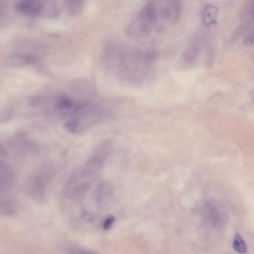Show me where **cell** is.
Masks as SVG:
<instances>
[{
  "instance_id": "1",
  "label": "cell",
  "mask_w": 254,
  "mask_h": 254,
  "mask_svg": "<svg viewBox=\"0 0 254 254\" xmlns=\"http://www.w3.org/2000/svg\"><path fill=\"white\" fill-rule=\"evenodd\" d=\"M180 12L177 0H150L129 26L128 35L139 38L162 31L177 22Z\"/></svg>"
},
{
  "instance_id": "2",
  "label": "cell",
  "mask_w": 254,
  "mask_h": 254,
  "mask_svg": "<svg viewBox=\"0 0 254 254\" xmlns=\"http://www.w3.org/2000/svg\"><path fill=\"white\" fill-rule=\"evenodd\" d=\"M107 57L114 70L128 82H143L149 75L150 64L144 60L142 52H134L122 46L113 45L108 49Z\"/></svg>"
},
{
  "instance_id": "3",
  "label": "cell",
  "mask_w": 254,
  "mask_h": 254,
  "mask_svg": "<svg viewBox=\"0 0 254 254\" xmlns=\"http://www.w3.org/2000/svg\"><path fill=\"white\" fill-rule=\"evenodd\" d=\"M56 168L52 162L41 163L30 174L25 182L28 195L38 202H44L47 198L49 186L55 179Z\"/></svg>"
},
{
  "instance_id": "4",
  "label": "cell",
  "mask_w": 254,
  "mask_h": 254,
  "mask_svg": "<svg viewBox=\"0 0 254 254\" xmlns=\"http://www.w3.org/2000/svg\"><path fill=\"white\" fill-rule=\"evenodd\" d=\"M16 174L13 168L5 161L0 162V191L6 193L14 185Z\"/></svg>"
},
{
  "instance_id": "5",
  "label": "cell",
  "mask_w": 254,
  "mask_h": 254,
  "mask_svg": "<svg viewBox=\"0 0 254 254\" xmlns=\"http://www.w3.org/2000/svg\"><path fill=\"white\" fill-rule=\"evenodd\" d=\"M103 163L104 158L101 155L96 156L76 171L81 177L86 179L98 172L102 169Z\"/></svg>"
},
{
  "instance_id": "6",
  "label": "cell",
  "mask_w": 254,
  "mask_h": 254,
  "mask_svg": "<svg viewBox=\"0 0 254 254\" xmlns=\"http://www.w3.org/2000/svg\"><path fill=\"white\" fill-rule=\"evenodd\" d=\"M17 204L15 199L7 193H1V213L4 216H13L17 213Z\"/></svg>"
},
{
  "instance_id": "7",
  "label": "cell",
  "mask_w": 254,
  "mask_h": 254,
  "mask_svg": "<svg viewBox=\"0 0 254 254\" xmlns=\"http://www.w3.org/2000/svg\"><path fill=\"white\" fill-rule=\"evenodd\" d=\"M35 61V58L29 55L19 54L8 57L7 65L12 67L29 65Z\"/></svg>"
},
{
  "instance_id": "8",
  "label": "cell",
  "mask_w": 254,
  "mask_h": 254,
  "mask_svg": "<svg viewBox=\"0 0 254 254\" xmlns=\"http://www.w3.org/2000/svg\"><path fill=\"white\" fill-rule=\"evenodd\" d=\"M218 9L216 6L207 5L203 11V21L206 26L214 25L217 23Z\"/></svg>"
},
{
  "instance_id": "9",
  "label": "cell",
  "mask_w": 254,
  "mask_h": 254,
  "mask_svg": "<svg viewBox=\"0 0 254 254\" xmlns=\"http://www.w3.org/2000/svg\"><path fill=\"white\" fill-rule=\"evenodd\" d=\"M112 192V187L108 184H100L96 188L94 193V198L97 202L102 201L108 197Z\"/></svg>"
},
{
  "instance_id": "10",
  "label": "cell",
  "mask_w": 254,
  "mask_h": 254,
  "mask_svg": "<svg viewBox=\"0 0 254 254\" xmlns=\"http://www.w3.org/2000/svg\"><path fill=\"white\" fill-rule=\"evenodd\" d=\"M198 54V47L193 46L187 49L182 56L183 61L187 65H191L195 62Z\"/></svg>"
},
{
  "instance_id": "11",
  "label": "cell",
  "mask_w": 254,
  "mask_h": 254,
  "mask_svg": "<svg viewBox=\"0 0 254 254\" xmlns=\"http://www.w3.org/2000/svg\"><path fill=\"white\" fill-rule=\"evenodd\" d=\"M232 246L234 249L239 253L245 254L247 252V244L241 235L238 233L235 235Z\"/></svg>"
},
{
  "instance_id": "12",
  "label": "cell",
  "mask_w": 254,
  "mask_h": 254,
  "mask_svg": "<svg viewBox=\"0 0 254 254\" xmlns=\"http://www.w3.org/2000/svg\"><path fill=\"white\" fill-rule=\"evenodd\" d=\"M254 43V29L247 35L243 40V45L249 47Z\"/></svg>"
},
{
  "instance_id": "13",
  "label": "cell",
  "mask_w": 254,
  "mask_h": 254,
  "mask_svg": "<svg viewBox=\"0 0 254 254\" xmlns=\"http://www.w3.org/2000/svg\"><path fill=\"white\" fill-rule=\"evenodd\" d=\"M66 251L70 254H85V253H92L93 252L87 251L80 248L76 247H69L66 248Z\"/></svg>"
},
{
  "instance_id": "14",
  "label": "cell",
  "mask_w": 254,
  "mask_h": 254,
  "mask_svg": "<svg viewBox=\"0 0 254 254\" xmlns=\"http://www.w3.org/2000/svg\"><path fill=\"white\" fill-rule=\"evenodd\" d=\"M115 222V218L113 216L108 217L104 223V228L105 229L108 230L111 228L113 224Z\"/></svg>"
},
{
  "instance_id": "15",
  "label": "cell",
  "mask_w": 254,
  "mask_h": 254,
  "mask_svg": "<svg viewBox=\"0 0 254 254\" xmlns=\"http://www.w3.org/2000/svg\"><path fill=\"white\" fill-rule=\"evenodd\" d=\"M83 218L84 222L87 223H91L93 221L92 216L88 213L84 214Z\"/></svg>"
}]
</instances>
